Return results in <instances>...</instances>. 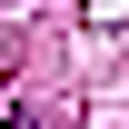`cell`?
Segmentation results:
<instances>
[{
  "label": "cell",
  "instance_id": "1",
  "mask_svg": "<svg viewBox=\"0 0 129 129\" xmlns=\"http://www.w3.org/2000/svg\"><path fill=\"white\" fill-rule=\"evenodd\" d=\"M10 129H40V119H30V109H20V119H10Z\"/></svg>",
  "mask_w": 129,
  "mask_h": 129
}]
</instances>
